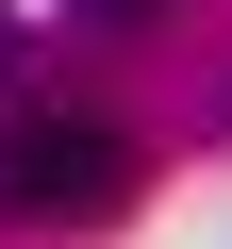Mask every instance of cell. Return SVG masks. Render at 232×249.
I'll return each instance as SVG.
<instances>
[{"label":"cell","instance_id":"1","mask_svg":"<svg viewBox=\"0 0 232 249\" xmlns=\"http://www.w3.org/2000/svg\"><path fill=\"white\" fill-rule=\"evenodd\" d=\"M133 199V133H99V116H17L0 133V216L50 232V216H116Z\"/></svg>","mask_w":232,"mask_h":249},{"label":"cell","instance_id":"2","mask_svg":"<svg viewBox=\"0 0 232 249\" xmlns=\"http://www.w3.org/2000/svg\"><path fill=\"white\" fill-rule=\"evenodd\" d=\"M83 34H149V17H182V0H66Z\"/></svg>","mask_w":232,"mask_h":249},{"label":"cell","instance_id":"3","mask_svg":"<svg viewBox=\"0 0 232 249\" xmlns=\"http://www.w3.org/2000/svg\"><path fill=\"white\" fill-rule=\"evenodd\" d=\"M0 83H17V17H0Z\"/></svg>","mask_w":232,"mask_h":249}]
</instances>
